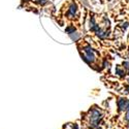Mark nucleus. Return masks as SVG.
I'll use <instances>...</instances> for the list:
<instances>
[{
  "label": "nucleus",
  "mask_w": 129,
  "mask_h": 129,
  "mask_svg": "<svg viewBox=\"0 0 129 129\" xmlns=\"http://www.w3.org/2000/svg\"><path fill=\"white\" fill-rule=\"evenodd\" d=\"M125 92H126V93H129V85H128V86H126V88H125Z\"/></svg>",
  "instance_id": "obj_12"
},
{
  "label": "nucleus",
  "mask_w": 129,
  "mask_h": 129,
  "mask_svg": "<svg viewBox=\"0 0 129 129\" xmlns=\"http://www.w3.org/2000/svg\"><path fill=\"white\" fill-rule=\"evenodd\" d=\"M121 27H122L123 30H126V29L129 27V23H123V24L121 25Z\"/></svg>",
  "instance_id": "obj_8"
},
{
  "label": "nucleus",
  "mask_w": 129,
  "mask_h": 129,
  "mask_svg": "<svg viewBox=\"0 0 129 129\" xmlns=\"http://www.w3.org/2000/svg\"><path fill=\"white\" fill-rule=\"evenodd\" d=\"M127 123H128V125H127V126H128V127H129V122H127Z\"/></svg>",
  "instance_id": "obj_13"
},
{
  "label": "nucleus",
  "mask_w": 129,
  "mask_h": 129,
  "mask_svg": "<svg viewBox=\"0 0 129 129\" xmlns=\"http://www.w3.org/2000/svg\"><path fill=\"white\" fill-rule=\"evenodd\" d=\"M128 37H129V36H128Z\"/></svg>",
  "instance_id": "obj_17"
},
{
  "label": "nucleus",
  "mask_w": 129,
  "mask_h": 129,
  "mask_svg": "<svg viewBox=\"0 0 129 129\" xmlns=\"http://www.w3.org/2000/svg\"><path fill=\"white\" fill-rule=\"evenodd\" d=\"M123 68L125 71L129 72V61H124L123 62Z\"/></svg>",
  "instance_id": "obj_7"
},
{
  "label": "nucleus",
  "mask_w": 129,
  "mask_h": 129,
  "mask_svg": "<svg viewBox=\"0 0 129 129\" xmlns=\"http://www.w3.org/2000/svg\"><path fill=\"white\" fill-rule=\"evenodd\" d=\"M102 117H103V115H102L101 111L98 110V109H96V107H93L92 110H90V112L88 114V122H87L88 127L90 129L96 128L99 125Z\"/></svg>",
  "instance_id": "obj_1"
},
{
  "label": "nucleus",
  "mask_w": 129,
  "mask_h": 129,
  "mask_svg": "<svg viewBox=\"0 0 129 129\" xmlns=\"http://www.w3.org/2000/svg\"><path fill=\"white\" fill-rule=\"evenodd\" d=\"M24 1H27V0H24Z\"/></svg>",
  "instance_id": "obj_16"
},
{
  "label": "nucleus",
  "mask_w": 129,
  "mask_h": 129,
  "mask_svg": "<svg viewBox=\"0 0 129 129\" xmlns=\"http://www.w3.org/2000/svg\"><path fill=\"white\" fill-rule=\"evenodd\" d=\"M109 33H110L109 31H106V30H102V29H100L98 32H96V34H97V36H98L99 38H101V39L106 38L107 36H109Z\"/></svg>",
  "instance_id": "obj_5"
},
{
  "label": "nucleus",
  "mask_w": 129,
  "mask_h": 129,
  "mask_svg": "<svg viewBox=\"0 0 129 129\" xmlns=\"http://www.w3.org/2000/svg\"><path fill=\"white\" fill-rule=\"evenodd\" d=\"M38 4H46L47 3V0H39V1H37Z\"/></svg>",
  "instance_id": "obj_10"
},
{
  "label": "nucleus",
  "mask_w": 129,
  "mask_h": 129,
  "mask_svg": "<svg viewBox=\"0 0 129 129\" xmlns=\"http://www.w3.org/2000/svg\"><path fill=\"white\" fill-rule=\"evenodd\" d=\"M68 34H72V33H74V31H76V28H74V26H69V27H67L66 28V30H65Z\"/></svg>",
  "instance_id": "obj_6"
},
{
  "label": "nucleus",
  "mask_w": 129,
  "mask_h": 129,
  "mask_svg": "<svg viewBox=\"0 0 129 129\" xmlns=\"http://www.w3.org/2000/svg\"><path fill=\"white\" fill-rule=\"evenodd\" d=\"M124 120H125L126 122H129V111L126 112V115H125V117H124Z\"/></svg>",
  "instance_id": "obj_9"
},
{
  "label": "nucleus",
  "mask_w": 129,
  "mask_h": 129,
  "mask_svg": "<svg viewBox=\"0 0 129 129\" xmlns=\"http://www.w3.org/2000/svg\"><path fill=\"white\" fill-rule=\"evenodd\" d=\"M128 82H129V78H128Z\"/></svg>",
  "instance_id": "obj_15"
},
{
  "label": "nucleus",
  "mask_w": 129,
  "mask_h": 129,
  "mask_svg": "<svg viewBox=\"0 0 129 129\" xmlns=\"http://www.w3.org/2000/svg\"><path fill=\"white\" fill-rule=\"evenodd\" d=\"M115 73L117 74V76H119L120 78H124V77L126 76V71H125L124 68H122L121 66H117V67H116Z\"/></svg>",
  "instance_id": "obj_4"
},
{
  "label": "nucleus",
  "mask_w": 129,
  "mask_h": 129,
  "mask_svg": "<svg viewBox=\"0 0 129 129\" xmlns=\"http://www.w3.org/2000/svg\"><path fill=\"white\" fill-rule=\"evenodd\" d=\"M107 1H112V0H107Z\"/></svg>",
  "instance_id": "obj_14"
},
{
  "label": "nucleus",
  "mask_w": 129,
  "mask_h": 129,
  "mask_svg": "<svg viewBox=\"0 0 129 129\" xmlns=\"http://www.w3.org/2000/svg\"><path fill=\"white\" fill-rule=\"evenodd\" d=\"M77 12H78V5L74 3V2H71L70 3V6H69V8L67 10V16L69 18H73L74 16H76Z\"/></svg>",
  "instance_id": "obj_3"
},
{
  "label": "nucleus",
  "mask_w": 129,
  "mask_h": 129,
  "mask_svg": "<svg viewBox=\"0 0 129 129\" xmlns=\"http://www.w3.org/2000/svg\"><path fill=\"white\" fill-rule=\"evenodd\" d=\"M71 127H72L71 129H79V126H78V124H73Z\"/></svg>",
  "instance_id": "obj_11"
},
{
  "label": "nucleus",
  "mask_w": 129,
  "mask_h": 129,
  "mask_svg": "<svg viewBox=\"0 0 129 129\" xmlns=\"http://www.w3.org/2000/svg\"><path fill=\"white\" fill-rule=\"evenodd\" d=\"M127 103H128V99L124 97H120L117 100V105H118V109H119V112H124V111L126 112Z\"/></svg>",
  "instance_id": "obj_2"
}]
</instances>
